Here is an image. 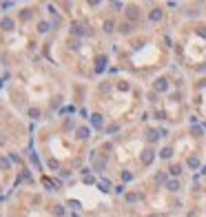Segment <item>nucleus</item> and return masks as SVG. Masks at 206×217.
<instances>
[{
	"mask_svg": "<svg viewBox=\"0 0 206 217\" xmlns=\"http://www.w3.org/2000/svg\"><path fill=\"white\" fill-rule=\"evenodd\" d=\"M153 157H155V155H153V151H151V148H146L144 153H142V162H144V164L148 166V164L153 162Z\"/></svg>",
	"mask_w": 206,
	"mask_h": 217,
	"instance_id": "f257e3e1",
	"label": "nucleus"
},
{
	"mask_svg": "<svg viewBox=\"0 0 206 217\" xmlns=\"http://www.w3.org/2000/svg\"><path fill=\"white\" fill-rule=\"evenodd\" d=\"M160 18H162V11H160V9H153V11H151V20H153V22H157Z\"/></svg>",
	"mask_w": 206,
	"mask_h": 217,
	"instance_id": "f03ea898",
	"label": "nucleus"
},
{
	"mask_svg": "<svg viewBox=\"0 0 206 217\" xmlns=\"http://www.w3.org/2000/svg\"><path fill=\"white\" fill-rule=\"evenodd\" d=\"M166 186H168V191H177V188H180V182H177V180H171Z\"/></svg>",
	"mask_w": 206,
	"mask_h": 217,
	"instance_id": "7ed1b4c3",
	"label": "nucleus"
},
{
	"mask_svg": "<svg viewBox=\"0 0 206 217\" xmlns=\"http://www.w3.org/2000/svg\"><path fill=\"white\" fill-rule=\"evenodd\" d=\"M160 155H162L164 159H168V157L173 155V148H162V151H160Z\"/></svg>",
	"mask_w": 206,
	"mask_h": 217,
	"instance_id": "20e7f679",
	"label": "nucleus"
},
{
	"mask_svg": "<svg viewBox=\"0 0 206 217\" xmlns=\"http://www.w3.org/2000/svg\"><path fill=\"white\" fill-rule=\"evenodd\" d=\"M0 24H2V29H11V27H13V22L9 20V18H2V22H0Z\"/></svg>",
	"mask_w": 206,
	"mask_h": 217,
	"instance_id": "39448f33",
	"label": "nucleus"
},
{
	"mask_svg": "<svg viewBox=\"0 0 206 217\" xmlns=\"http://www.w3.org/2000/svg\"><path fill=\"white\" fill-rule=\"evenodd\" d=\"M155 87L160 89V91H166V89H168V84H166V80H157V84H155Z\"/></svg>",
	"mask_w": 206,
	"mask_h": 217,
	"instance_id": "423d86ee",
	"label": "nucleus"
},
{
	"mask_svg": "<svg viewBox=\"0 0 206 217\" xmlns=\"http://www.w3.org/2000/svg\"><path fill=\"white\" fill-rule=\"evenodd\" d=\"M126 13H129V18H133V20H135V18H137V9H135V7H129Z\"/></svg>",
	"mask_w": 206,
	"mask_h": 217,
	"instance_id": "0eeeda50",
	"label": "nucleus"
},
{
	"mask_svg": "<svg viewBox=\"0 0 206 217\" xmlns=\"http://www.w3.org/2000/svg\"><path fill=\"white\" fill-rule=\"evenodd\" d=\"M189 166H191V168H197V166H200V159H197V157H191V159H189Z\"/></svg>",
	"mask_w": 206,
	"mask_h": 217,
	"instance_id": "6e6552de",
	"label": "nucleus"
},
{
	"mask_svg": "<svg viewBox=\"0 0 206 217\" xmlns=\"http://www.w3.org/2000/svg\"><path fill=\"white\" fill-rule=\"evenodd\" d=\"M91 120H93V126H102V118L100 115H93Z\"/></svg>",
	"mask_w": 206,
	"mask_h": 217,
	"instance_id": "1a4fd4ad",
	"label": "nucleus"
},
{
	"mask_svg": "<svg viewBox=\"0 0 206 217\" xmlns=\"http://www.w3.org/2000/svg\"><path fill=\"white\" fill-rule=\"evenodd\" d=\"M109 188H111V184H109V182H104V180L100 182V191H109Z\"/></svg>",
	"mask_w": 206,
	"mask_h": 217,
	"instance_id": "9d476101",
	"label": "nucleus"
},
{
	"mask_svg": "<svg viewBox=\"0 0 206 217\" xmlns=\"http://www.w3.org/2000/svg\"><path fill=\"white\" fill-rule=\"evenodd\" d=\"M73 33H78V36H82V33H84V29H82L80 24H73Z\"/></svg>",
	"mask_w": 206,
	"mask_h": 217,
	"instance_id": "9b49d317",
	"label": "nucleus"
},
{
	"mask_svg": "<svg viewBox=\"0 0 206 217\" xmlns=\"http://www.w3.org/2000/svg\"><path fill=\"white\" fill-rule=\"evenodd\" d=\"M78 135H80V137H87V135H89V129H80Z\"/></svg>",
	"mask_w": 206,
	"mask_h": 217,
	"instance_id": "f8f14e48",
	"label": "nucleus"
},
{
	"mask_svg": "<svg viewBox=\"0 0 206 217\" xmlns=\"http://www.w3.org/2000/svg\"><path fill=\"white\" fill-rule=\"evenodd\" d=\"M104 31H113V22L107 20V22H104Z\"/></svg>",
	"mask_w": 206,
	"mask_h": 217,
	"instance_id": "ddd939ff",
	"label": "nucleus"
},
{
	"mask_svg": "<svg viewBox=\"0 0 206 217\" xmlns=\"http://www.w3.org/2000/svg\"><path fill=\"white\" fill-rule=\"evenodd\" d=\"M171 173H173V175H180V173H182V168H180V166H173V168H171Z\"/></svg>",
	"mask_w": 206,
	"mask_h": 217,
	"instance_id": "4468645a",
	"label": "nucleus"
},
{
	"mask_svg": "<svg viewBox=\"0 0 206 217\" xmlns=\"http://www.w3.org/2000/svg\"><path fill=\"white\" fill-rule=\"evenodd\" d=\"M148 140H157V131H148Z\"/></svg>",
	"mask_w": 206,
	"mask_h": 217,
	"instance_id": "2eb2a0df",
	"label": "nucleus"
},
{
	"mask_svg": "<svg viewBox=\"0 0 206 217\" xmlns=\"http://www.w3.org/2000/svg\"><path fill=\"white\" fill-rule=\"evenodd\" d=\"M69 206H71V208H80V202L73 200V202H69Z\"/></svg>",
	"mask_w": 206,
	"mask_h": 217,
	"instance_id": "dca6fc26",
	"label": "nucleus"
},
{
	"mask_svg": "<svg viewBox=\"0 0 206 217\" xmlns=\"http://www.w3.org/2000/svg\"><path fill=\"white\" fill-rule=\"evenodd\" d=\"M40 31H42V33L49 31V24H47V22H40Z\"/></svg>",
	"mask_w": 206,
	"mask_h": 217,
	"instance_id": "f3484780",
	"label": "nucleus"
},
{
	"mask_svg": "<svg viewBox=\"0 0 206 217\" xmlns=\"http://www.w3.org/2000/svg\"><path fill=\"white\" fill-rule=\"evenodd\" d=\"M122 180H124V182H131V180H133V175H131V173H124Z\"/></svg>",
	"mask_w": 206,
	"mask_h": 217,
	"instance_id": "a211bd4d",
	"label": "nucleus"
},
{
	"mask_svg": "<svg viewBox=\"0 0 206 217\" xmlns=\"http://www.w3.org/2000/svg\"><path fill=\"white\" fill-rule=\"evenodd\" d=\"M55 215H64V208H62V206H55Z\"/></svg>",
	"mask_w": 206,
	"mask_h": 217,
	"instance_id": "6ab92c4d",
	"label": "nucleus"
},
{
	"mask_svg": "<svg viewBox=\"0 0 206 217\" xmlns=\"http://www.w3.org/2000/svg\"><path fill=\"white\" fill-rule=\"evenodd\" d=\"M0 166H2V168H9V162H7V159H0Z\"/></svg>",
	"mask_w": 206,
	"mask_h": 217,
	"instance_id": "aec40b11",
	"label": "nucleus"
},
{
	"mask_svg": "<svg viewBox=\"0 0 206 217\" xmlns=\"http://www.w3.org/2000/svg\"><path fill=\"white\" fill-rule=\"evenodd\" d=\"M151 217H157V215H151Z\"/></svg>",
	"mask_w": 206,
	"mask_h": 217,
	"instance_id": "412c9836",
	"label": "nucleus"
}]
</instances>
